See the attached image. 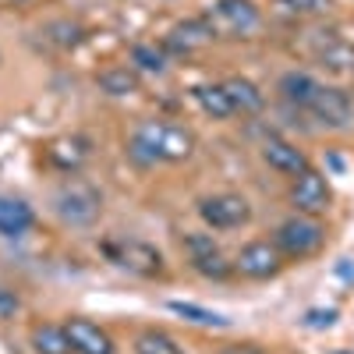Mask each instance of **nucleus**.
I'll list each match as a JSON object with an SVG mask.
<instances>
[{
    "label": "nucleus",
    "instance_id": "obj_1",
    "mask_svg": "<svg viewBox=\"0 0 354 354\" xmlns=\"http://www.w3.org/2000/svg\"><path fill=\"white\" fill-rule=\"evenodd\" d=\"M195 153V135L170 121H145L131 135V156L138 163H181Z\"/></svg>",
    "mask_w": 354,
    "mask_h": 354
},
{
    "label": "nucleus",
    "instance_id": "obj_2",
    "mask_svg": "<svg viewBox=\"0 0 354 354\" xmlns=\"http://www.w3.org/2000/svg\"><path fill=\"white\" fill-rule=\"evenodd\" d=\"M322 241H326V227L319 223V216H305V213L287 216L273 234V245L280 248L283 259H308L322 248Z\"/></svg>",
    "mask_w": 354,
    "mask_h": 354
},
{
    "label": "nucleus",
    "instance_id": "obj_3",
    "mask_svg": "<svg viewBox=\"0 0 354 354\" xmlns=\"http://www.w3.org/2000/svg\"><path fill=\"white\" fill-rule=\"evenodd\" d=\"M103 209V198L93 185H85V181H71L64 185L61 192L53 195V213L61 216L68 227H88V223H96Z\"/></svg>",
    "mask_w": 354,
    "mask_h": 354
},
{
    "label": "nucleus",
    "instance_id": "obj_4",
    "mask_svg": "<svg viewBox=\"0 0 354 354\" xmlns=\"http://www.w3.org/2000/svg\"><path fill=\"white\" fill-rule=\"evenodd\" d=\"M209 25L223 36H252L259 32L262 15L255 8V0H216L209 11Z\"/></svg>",
    "mask_w": 354,
    "mask_h": 354
},
{
    "label": "nucleus",
    "instance_id": "obj_5",
    "mask_svg": "<svg viewBox=\"0 0 354 354\" xmlns=\"http://www.w3.org/2000/svg\"><path fill=\"white\" fill-rule=\"evenodd\" d=\"M198 216L205 220V227L213 230H234V227H245L252 220V205L234 195V192H223V195H209L198 202Z\"/></svg>",
    "mask_w": 354,
    "mask_h": 354
},
{
    "label": "nucleus",
    "instance_id": "obj_6",
    "mask_svg": "<svg viewBox=\"0 0 354 354\" xmlns=\"http://www.w3.org/2000/svg\"><path fill=\"white\" fill-rule=\"evenodd\" d=\"M330 198H333V192H330V181H326V174H319V170H305V174H298L294 177V185H290V205L298 213H305V216H322L330 209Z\"/></svg>",
    "mask_w": 354,
    "mask_h": 354
},
{
    "label": "nucleus",
    "instance_id": "obj_7",
    "mask_svg": "<svg viewBox=\"0 0 354 354\" xmlns=\"http://www.w3.org/2000/svg\"><path fill=\"white\" fill-rule=\"evenodd\" d=\"M234 270L248 280H273L283 270V255L273 241H248L234 259Z\"/></svg>",
    "mask_w": 354,
    "mask_h": 354
},
{
    "label": "nucleus",
    "instance_id": "obj_8",
    "mask_svg": "<svg viewBox=\"0 0 354 354\" xmlns=\"http://www.w3.org/2000/svg\"><path fill=\"white\" fill-rule=\"evenodd\" d=\"M308 113L326 128H347L354 121V103H351V96L344 93V88L322 85L315 93V100H312V106H308Z\"/></svg>",
    "mask_w": 354,
    "mask_h": 354
},
{
    "label": "nucleus",
    "instance_id": "obj_9",
    "mask_svg": "<svg viewBox=\"0 0 354 354\" xmlns=\"http://www.w3.org/2000/svg\"><path fill=\"white\" fill-rule=\"evenodd\" d=\"M106 252L121 270H128L135 277H156L163 270V255L145 241H121V245H110Z\"/></svg>",
    "mask_w": 354,
    "mask_h": 354
},
{
    "label": "nucleus",
    "instance_id": "obj_10",
    "mask_svg": "<svg viewBox=\"0 0 354 354\" xmlns=\"http://www.w3.org/2000/svg\"><path fill=\"white\" fill-rule=\"evenodd\" d=\"M262 160L270 163V170H277V174H287V177H298V174H305L312 163H308V156H305V149H298L290 138H283V135H266V142H262Z\"/></svg>",
    "mask_w": 354,
    "mask_h": 354
},
{
    "label": "nucleus",
    "instance_id": "obj_11",
    "mask_svg": "<svg viewBox=\"0 0 354 354\" xmlns=\"http://www.w3.org/2000/svg\"><path fill=\"white\" fill-rule=\"evenodd\" d=\"M216 39V28L209 25V18H188L181 25H174L167 32V50L170 53H195L202 46H209Z\"/></svg>",
    "mask_w": 354,
    "mask_h": 354
},
{
    "label": "nucleus",
    "instance_id": "obj_12",
    "mask_svg": "<svg viewBox=\"0 0 354 354\" xmlns=\"http://www.w3.org/2000/svg\"><path fill=\"white\" fill-rule=\"evenodd\" d=\"M68 330V340H71V351L75 354H113V340L103 326L88 319H68L64 322Z\"/></svg>",
    "mask_w": 354,
    "mask_h": 354
},
{
    "label": "nucleus",
    "instance_id": "obj_13",
    "mask_svg": "<svg viewBox=\"0 0 354 354\" xmlns=\"http://www.w3.org/2000/svg\"><path fill=\"white\" fill-rule=\"evenodd\" d=\"M32 227H36L32 205L15 195H0V238H25Z\"/></svg>",
    "mask_w": 354,
    "mask_h": 354
},
{
    "label": "nucleus",
    "instance_id": "obj_14",
    "mask_svg": "<svg viewBox=\"0 0 354 354\" xmlns=\"http://www.w3.org/2000/svg\"><path fill=\"white\" fill-rule=\"evenodd\" d=\"M319 88H322V82H315L312 75H305V71H287V75L280 78V85H277V93L283 96V103L298 106V110H308Z\"/></svg>",
    "mask_w": 354,
    "mask_h": 354
},
{
    "label": "nucleus",
    "instance_id": "obj_15",
    "mask_svg": "<svg viewBox=\"0 0 354 354\" xmlns=\"http://www.w3.org/2000/svg\"><path fill=\"white\" fill-rule=\"evenodd\" d=\"M227 88V96L234 103V113H259L266 106V96H262V88L252 82V78H241V75H234L223 82Z\"/></svg>",
    "mask_w": 354,
    "mask_h": 354
},
{
    "label": "nucleus",
    "instance_id": "obj_16",
    "mask_svg": "<svg viewBox=\"0 0 354 354\" xmlns=\"http://www.w3.org/2000/svg\"><path fill=\"white\" fill-rule=\"evenodd\" d=\"M96 85H100V93L113 96V100H124V96H135L138 93V71L135 68H106L96 75Z\"/></svg>",
    "mask_w": 354,
    "mask_h": 354
},
{
    "label": "nucleus",
    "instance_id": "obj_17",
    "mask_svg": "<svg viewBox=\"0 0 354 354\" xmlns=\"http://www.w3.org/2000/svg\"><path fill=\"white\" fill-rule=\"evenodd\" d=\"M28 340H32V351L36 354H71L68 330L64 326H53V322H39V326H32Z\"/></svg>",
    "mask_w": 354,
    "mask_h": 354
},
{
    "label": "nucleus",
    "instance_id": "obj_18",
    "mask_svg": "<svg viewBox=\"0 0 354 354\" xmlns=\"http://www.w3.org/2000/svg\"><path fill=\"white\" fill-rule=\"evenodd\" d=\"M195 103L202 106V113H209L213 121H227V117H234V103L227 96L223 82L220 85H195Z\"/></svg>",
    "mask_w": 354,
    "mask_h": 354
},
{
    "label": "nucleus",
    "instance_id": "obj_19",
    "mask_svg": "<svg viewBox=\"0 0 354 354\" xmlns=\"http://www.w3.org/2000/svg\"><path fill=\"white\" fill-rule=\"evenodd\" d=\"M50 160L61 167V170H78L82 163H85V156H88V142L85 138H78V135H71V138H57V142H50Z\"/></svg>",
    "mask_w": 354,
    "mask_h": 354
},
{
    "label": "nucleus",
    "instance_id": "obj_20",
    "mask_svg": "<svg viewBox=\"0 0 354 354\" xmlns=\"http://www.w3.org/2000/svg\"><path fill=\"white\" fill-rule=\"evenodd\" d=\"M315 57L322 61V68H330V71H354V46L344 43V39H326V46H319Z\"/></svg>",
    "mask_w": 354,
    "mask_h": 354
},
{
    "label": "nucleus",
    "instance_id": "obj_21",
    "mask_svg": "<svg viewBox=\"0 0 354 354\" xmlns=\"http://www.w3.org/2000/svg\"><path fill=\"white\" fill-rule=\"evenodd\" d=\"M135 354H185V351L177 347V340L167 337L163 330H145L135 340Z\"/></svg>",
    "mask_w": 354,
    "mask_h": 354
},
{
    "label": "nucleus",
    "instance_id": "obj_22",
    "mask_svg": "<svg viewBox=\"0 0 354 354\" xmlns=\"http://www.w3.org/2000/svg\"><path fill=\"white\" fill-rule=\"evenodd\" d=\"M131 64H135L138 71L163 75V71H167V53H163L160 46H153V43H138V46H131Z\"/></svg>",
    "mask_w": 354,
    "mask_h": 354
},
{
    "label": "nucleus",
    "instance_id": "obj_23",
    "mask_svg": "<svg viewBox=\"0 0 354 354\" xmlns=\"http://www.w3.org/2000/svg\"><path fill=\"white\" fill-rule=\"evenodd\" d=\"M333 0H273V8L280 15L290 18H315V15H326Z\"/></svg>",
    "mask_w": 354,
    "mask_h": 354
},
{
    "label": "nucleus",
    "instance_id": "obj_24",
    "mask_svg": "<svg viewBox=\"0 0 354 354\" xmlns=\"http://www.w3.org/2000/svg\"><path fill=\"white\" fill-rule=\"evenodd\" d=\"M46 36H50L57 46H64V50H71V46H78V43L85 39L82 25L71 21V18H57V21H50V25H46Z\"/></svg>",
    "mask_w": 354,
    "mask_h": 354
},
{
    "label": "nucleus",
    "instance_id": "obj_25",
    "mask_svg": "<svg viewBox=\"0 0 354 354\" xmlns=\"http://www.w3.org/2000/svg\"><path fill=\"white\" fill-rule=\"evenodd\" d=\"M170 312L185 315L192 322H198V326H227V319L220 312H209V308H198V305H188V301H170Z\"/></svg>",
    "mask_w": 354,
    "mask_h": 354
},
{
    "label": "nucleus",
    "instance_id": "obj_26",
    "mask_svg": "<svg viewBox=\"0 0 354 354\" xmlns=\"http://www.w3.org/2000/svg\"><path fill=\"white\" fill-rule=\"evenodd\" d=\"M192 266H195V270H198L202 277H209V280H223V277H230V270H234V262H227V259H223V252L202 255V259H195Z\"/></svg>",
    "mask_w": 354,
    "mask_h": 354
},
{
    "label": "nucleus",
    "instance_id": "obj_27",
    "mask_svg": "<svg viewBox=\"0 0 354 354\" xmlns=\"http://www.w3.org/2000/svg\"><path fill=\"white\" fill-rule=\"evenodd\" d=\"M185 252H188V262H195L202 255L220 252V245L213 241V234H185Z\"/></svg>",
    "mask_w": 354,
    "mask_h": 354
},
{
    "label": "nucleus",
    "instance_id": "obj_28",
    "mask_svg": "<svg viewBox=\"0 0 354 354\" xmlns=\"http://www.w3.org/2000/svg\"><path fill=\"white\" fill-rule=\"evenodd\" d=\"M21 312V294L8 283H0V322H11Z\"/></svg>",
    "mask_w": 354,
    "mask_h": 354
},
{
    "label": "nucleus",
    "instance_id": "obj_29",
    "mask_svg": "<svg viewBox=\"0 0 354 354\" xmlns=\"http://www.w3.org/2000/svg\"><path fill=\"white\" fill-rule=\"evenodd\" d=\"M337 322V308H326V312H308V326H333Z\"/></svg>",
    "mask_w": 354,
    "mask_h": 354
},
{
    "label": "nucleus",
    "instance_id": "obj_30",
    "mask_svg": "<svg viewBox=\"0 0 354 354\" xmlns=\"http://www.w3.org/2000/svg\"><path fill=\"white\" fill-rule=\"evenodd\" d=\"M220 354H266V351L255 347V344H230V347H223Z\"/></svg>",
    "mask_w": 354,
    "mask_h": 354
},
{
    "label": "nucleus",
    "instance_id": "obj_31",
    "mask_svg": "<svg viewBox=\"0 0 354 354\" xmlns=\"http://www.w3.org/2000/svg\"><path fill=\"white\" fill-rule=\"evenodd\" d=\"M8 4H15V8H18V4H28V0H8Z\"/></svg>",
    "mask_w": 354,
    "mask_h": 354
}]
</instances>
